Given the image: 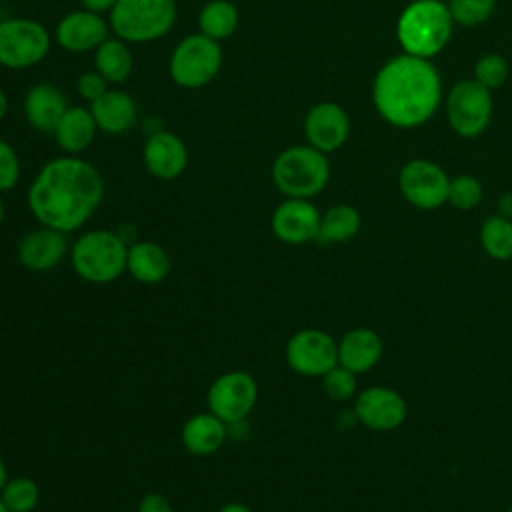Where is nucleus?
Listing matches in <instances>:
<instances>
[{
  "label": "nucleus",
  "mask_w": 512,
  "mask_h": 512,
  "mask_svg": "<svg viewBox=\"0 0 512 512\" xmlns=\"http://www.w3.org/2000/svg\"><path fill=\"white\" fill-rule=\"evenodd\" d=\"M4 222V200H2V192H0V226Z\"/></svg>",
  "instance_id": "79ce46f5"
},
{
  "label": "nucleus",
  "mask_w": 512,
  "mask_h": 512,
  "mask_svg": "<svg viewBox=\"0 0 512 512\" xmlns=\"http://www.w3.org/2000/svg\"><path fill=\"white\" fill-rule=\"evenodd\" d=\"M66 108L68 102L64 92L48 82L34 84L24 96V118L30 128L42 134L54 132Z\"/></svg>",
  "instance_id": "412c9836"
},
{
  "label": "nucleus",
  "mask_w": 512,
  "mask_h": 512,
  "mask_svg": "<svg viewBox=\"0 0 512 512\" xmlns=\"http://www.w3.org/2000/svg\"><path fill=\"white\" fill-rule=\"evenodd\" d=\"M52 34L34 18L12 16L0 20V66L28 70L38 66L50 52Z\"/></svg>",
  "instance_id": "6e6552de"
},
{
  "label": "nucleus",
  "mask_w": 512,
  "mask_h": 512,
  "mask_svg": "<svg viewBox=\"0 0 512 512\" xmlns=\"http://www.w3.org/2000/svg\"><path fill=\"white\" fill-rule=\"evenodd\" d=\"M258 400V384L250 372L230 370L220 374L208 388V412L218 416L224 424L244 420Z\"/></svg>",
  "instance_id": "9d476101"
},
{
  "label": "nucleus",
  "mask_w": 512,
  "mask_h": 512,
  "mask_svg": "<svg viewBox=\"0 0 512 512\" xmlns=\"http://www.w3.org/2000/svg\"><path fill=\"white\" fill-rule=\"evenodd\" d=\"M68 252V238L64 232L38 226L30 230L16 248L18 262L32 272H48L56 268Z\"/></svg>",
  "instance_id": "a211bd4d"
},
{
  "label": "nucleus",
  "mask_w": 512,
  "mask_h": 512,
  "mask_svg": "<svg viewBox=\"0 0 512 512\" xmlns=\"http://www.w3.org/2000/svg\"><path fill=\"white\" fill-rule=\"evenodd\" d=\"M142 162L150 176L158 180H176L188 166L186 142L170 130H154L142 146Z\"/></svg>",
  "instance_id": "dca6fc26"
},
{
  "label": "nucleus",
  "mask_w": 512,
  "mask_h": 512,
  "mask_svg": "<svg viewBox=\"0 0 512 512\" xmlns=\"http://www.w3.org/2000/svg\"><path fill=\"white\" fill-rule=\"evenodd\" d=\"M198 32L222 42L230 38L240 22V12L230 0H210L198 12Z\"/></svg>",
  "instance_id": "bb28decb"
},
{
  "label": "nucleus",
  "mask_w": 512,
  "mask_h": 512,
  "mask_svg": "<svg viewBox=\"0 0 512 512\" xmlns=\"http://www.w3.org/2000/svg\"><path fill=\"white\" fill-rule=\"evenodd\" d=\"M8 482V470H6V464H4V460L0 458V492H2V488H4V484Z\"/></svg>",
  "instance_id": "a19ab883"
},
{
  "label": "nucleus",
  "mask_w": 512,
  "mask_h": 512,
  "mask_svg": "<svg viewBox=\"0 0 512 512\" xmlns=\"http://www.w3.org/2000/svg\"><path fill=\"white\" fill-rule=\"evenodd\" d=\"M0 500L10 512H32L40 502V488L32 478H8L0 492Z\"/></svg>",
  "instance_id": "c85d7f7f"
},
{
  "label": "nucleus",
  "mask_w": 512,
  "mask_h": 512,
  "mask_svg": "<svg viewBox=\"0 0 512 512\" xmlns=\"http://www.w3.org/2000/svg\"><path fill=\"white\" fill-rule=\"evenodd\" d=\"M108 88H110V84L96 70H86L76 80V92L88 104L98 100Z\"/></svg>",
  "instance_id": "f704fd0d"
},
{
  "label": "nucleus",
  "mask_w": 512,
  "mask_h": 512,
  "mask_svg": "<svg viewBox=\"0 0 512 512\" xmlns=\"http://www.w3.org/2000/svg\"><path fill=\"white\" fill-rule=\"evenodd\" d=\"M320 212L306 198H286L270 218L272 234L284 244H306L316 240L320 228Z\"/></svg>",
  "instance_id": "f3484780"
},
{
  "label": "nucleus",
  "mask_w": 512,
  "mask_h": 512,
  "mask_svg": "<svg viewBox=\"0 0 512 512\" xmlns=\"http://www.w3.org/2000/svg\"><path fill=\"white\" fill-rule=\"evenodd\" d=\"M362 226L360 212L350 204H334L320 216L316 240L320 244H342L352 240Z\"/></svg>",
  "instance_id": "a878e982"
},
{
  "label": "nucleus",
  "mask_w": 512,
  "mask_h": 512,
  "mask_svg": "<svg viewBox=\"0 0 512 512\" xmlns=\"http://www.w3.org/2000/svg\"><path fill=\"white\" fill-rule=\"evenodd\" d=\"M126 272L140 284H160L170 272V256L158 242H134L128 246Z\"/></svg>",
  "instance_id": "5701e85b"
},
{
  "label": "nucleus",
  "mask_w": 512,
  "mask_h": 512,
  "mask_svg": "<svg viewBox=\"0 0 512 512\" xmlns=\"http://www.w3.org/2000/svg\"><path fill=\"white\" fill-rule=\"evenodd\" d=\"M448 10L454 24L474 28L490 20L496 10V0H448Z\"/></svg>",
  "instance_id": "c756f323"
},
{
  "label": "nucleus",
  "mask_w": 512,
  "mask_h": 512,
  "mask_svg": "<svg viewBox=\"0 0 512 512\" xmlns=\"http://www.w3.org/2000/svg\"><path fill=\"white\" fill-rule=\"evenodd\" d=\"M216 512H252V510L242 502H228V504H222Z\"/></svg>",
  "instance_id": "58836bf2"
},
{
  "label": "nucleus",
  "mask_w": 512,
  "mask_h": 512,
  "mask_svg": "<svg viewBox=\"0 0 512 512\" xmlns=\"http://www.w3.org/2000/svg\"><path fill=\"white\" fill-rule=\"evenodd\" d=\"M118 0H80V4H82V8H86V10H92V12H98V14H108L112 8H114V4H116Z\"/></svg>",
  "instance_id": "e433bc0d"
},
{
  "label": "nucleus",
  "mask_w": 512,
  "mask_h": 512,
  "mask_svg": "<svg viewBox=\"0 0 512 512\" xmlns=\"http://www.w3.org/2000/svg\"><path fill=\"white\" fill-rule=\"evenodd\" d=\"M482 200V184L470 174H458L448 184V204L456 210H472Z\"/></svg>",
  "instance_id": "7c9ffc66"
},
{
  "label": "nucleus",
  "mask_w": 512,
  "mask_h": 512,
  "mask_svg": "<svg viewBox=\"0 0 512 512\" xmlns=\"http://www.w3.org/2000/svg\"><path fill=\"white\" fill-rule=\"evenodd\" d=\"M88 106L96 120L98 130L110 136L126 134L138 122L136 100L126 90H120V88H108L98 100H94Z\"/></svg>",
  "instance_id": "6ab92c4d"
},
{
  "label": "nucleus",
  "mask_w": 512,
  "mask_h": 512,
  "mask_svg": "<svg viewBox=\"0 0 512 512\" xmlns=\"http://www.w3.org/2000/svg\"><path fill=\"white\" fill-rule=\"evenodd\" d=\"M180 440L194 456H210L222 448L226 440V424L212 412H200L182 426Z\"/></svg>",
  "instance_id": "b1692460"
},
{
  "label": "nucleus",
  "mask_w": 512,
  "mask_h": 512,
  "mask_svg": "<svg viewBox=\"0 0 512 512\" xmlns=\"http://www.w3.org/2000/svg\"><path fill=\"white\" fill-rule=\"evenodd\" d=\"M6 114H8V96H6V92L0 88V124H2V120L6 118Z\"/></svg>",
  "instance_id": "ea45409f"
},
{
  "label": "nucleus",
  "mask_w": 512,
  "mask_h": 512,
  "mask_svg": "<svg viewBox=\"0 0 512 512\" xmlns=\"http://www.w3.org/2000/svg\"><path fill=\"white\" fill-rule=\"evenodd\" d=\"M138 512H172V504L166 496L152 492L138 502Z\"/></svg>",
  "instance_id": "c9c22d12"
},
{
  "label": "nucleus",
  "mask_w": 512,
  "mask_h": 512,
  "mask_svg": "<svg viewBox=\"0 0 512 512\" xmlns=\"http://www.w3.org/2000/svg\"><path fill=\"white\" fill-rule=\"evenodd\" d=\"M284 356L296 374L322 378L338 364V342L320 328H302L288 338Z\"/></svg>",
  "instance_id": "f8f14e48"
},
{
  "label": "nucleus",
  "mask_w": 512,
  "mask_h": 512,
  "mask_svg": "<svg viewBox=\"0 0 512 512\" xmlns=\"http://www.w3.org/2000/svg\"><path fill=\"white\" fill-rule=\"evenodd\" d=\"M126 242L112 230H88L70 250L74 272L90 284H110L126 272Z\"/></svg>",
  "instance_id": "423d86ee"
},
{
  "label": "nucleus",
  "mask_w": 512,
  "mask_h": 512,
  "mask_svg": "<svg viewBox=\"0 0 512 512\" xmlns=\"http://www.w3.org/2000/svg\"><path fill=\"white\" fill-rule=\"evenodd\" d=\"M498 214L512 220V190L504 192V194L498 198Z\"/></svg>",
  "instance_id": "4c0bfd02"
},
{
  "label": "nucleus",
  "mask_w": 512,
  "mask_h": 512,
  "mask_svg": "<svg viewBox=\"0 0 512 512\" xmlns=\"http://www.w3.org/2000/svg\"><path fill=\"white\" fill-rule=\"evenodd\" d=\"M354 416L368 430L390 432L404 424L408 404L390 386H368L354 396Z\"/></svg>",
  "instance_id": "ddd939ff"
},
{
  "label": "nucleus",
  "mask_w": 512,
  "mask_h": 512,
  "mask_svg": "<svg viewBox=\"0 0 512 512\" xmlns=\"http://www.w3.org/2000/svg\"><path fill=\"white\" fill-rule=\"evenodd\" d=\"M350 136L348 112L336 102H318L304 116V138L312 148L330 154Z\"/></svg>",
  "instance_id": "2eb2a0df"
},
{
  "label": "nucleus",
  "mask_w": 512,
  "mask_h": 512,
  "mask_svg": "<svg viewBox=\"0 0 512 512\" xmlns=\"http://www.w3.org/2000/svg\"><path fill=\"white\" fill-rule=\"evenodd\" d=\"M508 72H510L508 60L502 54L490 52V54H484L476 60L472 78L476 82H480L484 88L494 90V88H500L506 82Z\"/></svg>",
  "instance_id": "2f4dec72"
},
{
  "label": "nucleus",
  "mask_w": 512,
  "mask_h": 512,
  "mask_svg": "<svg viewBox=\"0 0 512 512\" xmlns=\"http://www.w3.org/2000/svg\"><path fill=\"white\" fill-rule=\"evenodd\" d=\"M20 180V158L12 144L0 138V192L12 190Z\"/></svg>",
  "instance_id": "72a5a7b5"
},
{
  "label": "nucleus",
  "mask_w": 512,
  "mask_h": 512,
  "mask_svg": "<svg viewBox=\"0 0 512 512\" xmlns=\"http://www.w3.org/2000/svg\"><path fill=\"white\" fill-rule=\"evenodd\" d=\"M94 70L112 86L126 82L134 70V54L130 44L116 36H108L94 50Z\"/></svg>",
  "instance_id": "393cba45"
},
{
  "label": "nucleus",
  "mask_w": 512,
  "mask_h": 512,
  "mask_svg": "<svg viewBox=\"0 0 512 512\" xmlns=\"http://www.w3.org/2000/svg\"><path fill=\"white\" fill-rule=\"evenodd\" d=\"M96 132H98V126L90 112V106L76 104L66 108L52 136L64 154L80 156L84 150L90 148Z\"/></svg>",
  "instance_id": "4be33fe9"
},
{
  "label": "nucleus",
  "mask_w": 512,
  "mask_h": 512,
  "mask_svg": "<svg viewBox=\"0 0 512 512\" xmlns=\"http://www.w3.org/2000/svg\"><path fill=\"white\" fill-rule=\"evenodd\" d=\"M454 20L442 0L410 2L396 24V38L402 50L418 58L438 56L450 42Z\"/></svg>",
  "instance_id": "7ed1b4c3"
},
{
  "label": "nucleus",
  "mask_w": 512,
  "mask_h": 512,
  "mask_svg": "<svg viewBox=\"0 0 512 512\" xmlns=\"http://www.w3.org/2000/svg\"><path fill=\"white\" fill-rule=\"evenodd\" d=\"M110 36V26L104 14L78 8L66 12L54 30V38L64 52L86 54L94 52Z\"/></svg>",
  "instance_id": "4468645a"
},
{
  "label": "nucleus",
  "mask_w": 512,
  "mask_h": 512,
  "mask_svg": "<svg viewBox=\"0 0 512 512\" xmlns=\"http://www.w3.org/2000/svg\"><path fill=\"white\" fill-rule=\"evenodd\" d=\"M0 512H10V510L4 506V502H2V500H0Z\"/></svg>",
  "instance_id": "37998d69"
},
{
  "label": "nucleus",
  "mask_w": 512,
  "mask_h": 512,
  "mask_svg": "<svg viewBox=\"0 0 512 512\" xmlns=\"http://www.w3.org/2000/svg\"><path fill=\"white\" fill-rule=\"evenodd\" d=\"M382 354L384 342L380 334L366 326H356L338 340V364L354 374L372 370L382 360Z\"/></svg>",
  "instance_id": "aec40b11"
},
{
  "label": "nucleus",
  "mask_w": 512,
  "mask_h": 512,
  "mask_svg": "<svg viewBox=\"0 0 512 512\" xmlns=\"http://www.w3.org/2000/svg\"><path fill=\"white\" fill-rule=\"evenodd\" d=\"M492 90L484 88L474 78L458 80L446 96V120L450 128L462 138L480 136L490 120L494 110Z\"/></svg>",
  "instance_id": "1a4fd4ad"
},
{
  "label": "nucleus",
  "mask_w": 512,
  "mask_h": 512,
  "mask_svg": "<svg viewBox=\"0 0 512 512\" xmlns=\"http://www.w3.org/2000/svg\"><path fill=\"white\" fill-rule=\"evenodd\" d=\"M356 376L352 370L336 364L332 370H328L324 376H322V388L326 392L328 398L336 400V402H344V400H350L352 396L358 394V382H356Z\"/></svg>",
  "instance_id": "473e14b6"
},
{
  "label": "nucleus",
  "mask_w": 512,
  "mask_h": 512,
  "mask_svg": "<svg viewBox=\"0 0 512 512\" xmlns=\"http://www.w3.org/2000/svg\"><path fill=\"white\" fill-rule=\"evenodd\" d=\"M224 54L220 42L194 32L184 36L172 48L168 60V74L172 82L184 90H198L208 86L220 72Z\"/></svg>",
  "instance_id": "0eeeda50"
},
{
  "label": "nucleus",
  "mask_w": 512,
  "mask_h": 512,
  "mask_svg": "<svg viewBox=\"0 0 512 512\" xmlns=\"http://www.w3.org/2000/svg\"><path fill=\"white\" fill-rule=\"evenodd\" d=\"M450 178L442 166L426 158L408 160L398 174L404 200L418 210H436L448 202Z\"/></svg>",
  "instance_id": "9b49d317"
},
{
  "label": "nucleus",
  "mask_w": 512,
  "mask_h": 512,
  "mask_svg": "<svg viewBox=\"0 0 512 512\" xmlns=\"http://www.w3.org/2000/svg\"><path fill=\"white\" fill-rule=\"evenodd\" d=\"M104 198L100 170L82 156L48 160L28 188V208L38 224L70 234L82 228Z\"/></svg>",
  "instance_id": "f257e3e1"
},
{
  "label": "nucleus",
  "mask_w": 512,
  "mask_h": 512,
  "mask_svg": "<svg viewBox=\"0 0 512 512\" xmlns=\"http://www.w3.org/2000/svg\"><path fill=\"white\" fill-rule=\"evenodd\" d=\"M372 102L390 126H422L442 102V78L430 60L402 52L374 76Z\"/></svg>",
  "instance_id": "f03ea898"
},
{
  "label": "nucleus",
  "mask_w": 512,
  "mask_h": 512,
  "mask_svg": "<svg viewBox=\"0 0 512 512\" xmlns=\"http://www.w3.org/2000/svg\"><path fill=\"white\" fill-rule=\"evenodd\" d=\"M410 2H416V0H410Z\"/></svg>",
  "instance_id": "a18cd8bd"
},
{
  "label": "nucleus",
  "mask_w": 512,
  "mask_h": 512,
  "mask_svg": "<svg viewBox=\"0 0 512 512\" xmlns=\"http://www.w3.org/2000/svg\"><path fill=\"white\" fill-rule=\"evenodd\" d=\"M482 250L492 260H508L512 258V220L500 214L488 216L478 232Z\"/></svg>",
  "instance_id": "cd10ccee"
},
{
  "label": "nucleus",
  "mask_w": 512,
  "mask_h": 512,
  "mask_svg": "<svg viewBox=\"0 0 512 512\" xmlns=\"http://www.w3.org/2000/svg\"><path fill=\"white\" fill-rule=\"evenodd\" d=\"M176 18V0H118L108 12V26L128 44H148L164 38Z\"/></svg>",
  "instance_id": "39448f33"
},
{
  "label": "nucleus",
  "mask_w": 512,
  "mask_h": 512,
  "mask_svg": "<svg viewBox=\"0 0 512 512\" xmlns=\"http://www.w3.org/2000/svg\"><path fill=\"white\" fill-rule=\"evenodd\" d=\"M506 512H512V506H510V508H508V510H506Z\"/></svg>",
  "instance_id": "c03bdc74"
},
{
  "label": "nucleus",
  "mask_w": 512,
  "mask_h": 512,
  "mask_svg": "<svg viewBox=\"0 0 512 512\" xmlns=\"http://www.w3.org/2000/svg\"><path fill=\"white\" fill-rule=\"evenodd\" d=\"M272 182L286 198H314L330 182L328 154L310 144H294L284 148L272 162Z\"/></svg>",
  "instance_id": "20e7f679"
}]
</instances>
